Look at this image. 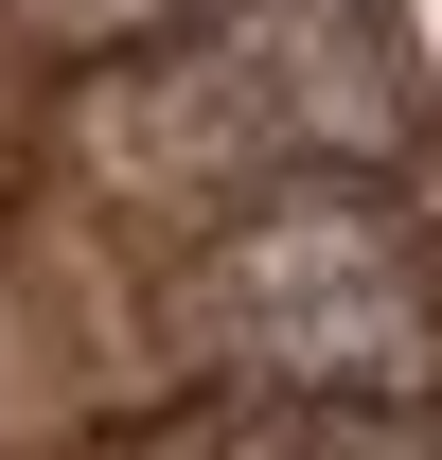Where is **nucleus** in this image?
<instances>
[{
  "label": "nucleus",
  "instance_id": "obj_1",
  "mask_svg": "<svg viewBox=\"0 0 442 460\" xmlns=\"http://www.w3.org/2000/svg\"><path fill=\"white\" fill-rule=\"evenodd\" d=\"M177 337L266 407H389L442 337V266L372 177H266L248 213L195 248Z\"/></svg>",
  "mask_w": 442,
  "mask_h": 460
},
{
  "label": "nucleus",
  "instance_id": "obj_2",
  "mask_svg": "<svg viewBox=\"0 0 442 460\" xmlns=\"http://www.w3.org/2000/svg\"><path fill=\"white\" fill-rule=\"evenodd\" d=\"M389 36L372 0H213L142 36L107 107H89V160L124 195H266V177H336V142H372Z\"/></svg>",
  "mask_w": 442,
  "mask_h": 460
},
{
  "label": "nucleus",
  "instance_id": "obj_3",
  "mask_svg": "<svg viewBox=\"0 0 442 460\" xmlns=\"http://www.w3.org/2000/svg\"><path fill=\"white\" fill-rule=\"evenodd\" d=\"M160 460H442L425 425H389V407H213V425H177Z\"/></svg>",
  "mask_w": 442,
  "mask_h": 460
},
{
  "label": "nucleus",
  "instance_id": "obj_4",
  "mask_svg": "<svg viewBox=\"0 0 442 460\" xmlns=\"http://www.w3.org/2000/svg\"><path fill=\"white\" fill-rule=\"evenodd\" d=\"M54 36H89V54H142V36H177V18H213V0H36Z\"/></svg>",
  "mask_w": 442,
  "mask_h": 460
}]
</instances>
